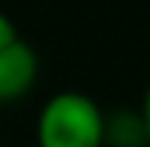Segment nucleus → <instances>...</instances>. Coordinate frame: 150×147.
Segmentation results:
<instances>
[{
  "label": "nucleus",
  "instance_id": "obj_4",
  "mask_svg": "<svg viewBox=\"0 0 150 147\" xmlns=\"http://www.w3.org/2000/svg\"><path fill=\"white\" fill-rule=\"evenodd\" d=\"M139 121H142V130H144V141L150 144V84H147V90H144V98H142Z\"/></svg>",
  "mask_w": 150,
  "mask_h": 147
},
{
  "label": "nucleus",
  "instance_id": "obj_3",
  "mask_svg": "<svg viewBox=\"0 0 150 147\" xmlns=\"http://www.w3.org/2000/svg\"><path fill=\"white\" fill-rule=\"evenodd\" d=\"M15 40H18V29H15V23H12V18H9L6 12H0V49L9 46V43H15Z\"/></svg>",
  "mask_w": 150,
  "mask_h": 147
},
{
  "label": "nucleus",
  "instance_id": "obj_1",
  "mask_svg": "<svg viewBox=\"0 0 150 147\" xmlns=\"http://www.w3.org/2000/svg\"><path fill=\"white\" fill-rule=\"evenodd\" d=\"M107 112L93 95L61 90L43 101L35 124L38 147H107Z\"/></svg>",
  "mask_w": 150,
  "mask_h": 147
},
{
  "label": "nucleus",
  "instance_id": "obj_2",
  "mask_svg": "<svg viewBox=\"0 0 150 147\" xmlns=\"http://www.w3.org/2000/svg\"><path fill=\"white\" fill-rule=\"evenodd\" d=\"M40 64L26 40H15L0 49V104H15L35 87Z\"/></svg>",
  "mask_w": 150,
  "mask_h": 147
}]
</instances>
